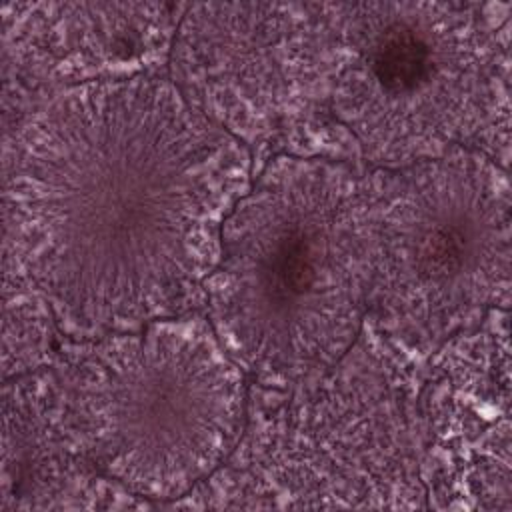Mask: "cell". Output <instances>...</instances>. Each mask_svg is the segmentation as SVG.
<instances>
[{
	"mask_svg": "<svg viewBox=\"0 0 512 512\" xmlns=\"http://www.w3.org/2000/svg\"><path fill=\"white\" fill-rule=\"evenodd\" d=\"M56 50L80 54L92 66L156 50L168 36V16L158 4H52Z\"/></svg>",
	"mask_w": 512,
	"mask_h": 512,
	"instance_id": "cell-8",
	"label": "cell"
},
{
	"mask_svg": "<svg viewBox=\"0 0 512 512\" xmlns=\"http://www.w3.org/2000/svg\"><path fill=\"white\" fill-rule=\"evenodd\" d=\"M290 4H196L172 44L176 88L230 134L276 122L314 64V24Z\"/></svg>",
	"mask_w": 512,
	"mask_h": 512,
	"instance_id": "cell-6",
	"label": "cell"
},
{
	"mask_svg": "<svg viewBox=\"0 0 512 512\" xmlns=\"http://www.w3.org/2000/svg\"><path fill=\"white\" fill-rule=\"evenodd\" d=\"M324 384L286 414L274 448L262 452L272 482L306 506H316L322 480L336 482L334 506H360L358 498L364 506H396L394 498L412 496L404 424L388 388L348 370Z\"/></svg>",
	"mask_w": 512,
	"mask_h": 512,
	"instance_id": "cell-7",
	"label": "cell"
},
{
	"mask_svg": "<svg viewBox=\"0 0 512 512\" xmlns=\"http://www.w3.org/2000/svg\"><path fill=\"white\" fill-rule=\"evenodd\" d=\"M378 190L346 164L274 158L220 232L204 288L236 362L278 380L334 368L370 302Z\"/></svg>",
	"mask_w": 512,
	"mask_h": 512,
	"instance_id": "cell-2",
	"label": "cell"
},
{
	"mask_svg": "<svg viewBox=\"0 0 512 512\" xmlns=\"http://www.w3.org/2000/svg\"><path fill=\"white\" fill-rule=\"evenodd\" d=\"M370 298L400 332L442 340L510 298V186L476 152L410 166L380 194Z\"/></svg>",
	"mask_w": 512,
	"mask_h": 512,
	"instance_id": "cell-5",
	"label": "cell"
},
{
	"mask_svg": "<svg viewBox=\"0 0 512 512\" xmlns=\"http://www.w3.org/2000/svg\"><path fill=\"white\" fill-rule=\"evenodd\" d=\"M248 190L240 138L172 82L90 80L24 128L6 200L16 258L86 330L160 320L204 286Z\"/></svg>",
	"mask_w": 512,
	"mask_h": 512,
	"instance_id": "cell-1",
	"label": "cell"
},
{
	"mask_svg": "<svg viewBox=\"0 0 512 512\" xmlns=\"http://www.w3.org/2000/svg\"><path fill=\"white\" fill-rule=\"evenodd\" d=\"M332 112L366 158L414 166L496 126L508 134V22L478 4L330 6Z\"/></svg>",
	"mask_w": 512,
	"mask_h": 512,
	"instance_id": "cell-3",
	"label": "cell"
},
{
	"mask_svg": "<svg viewBox=\"0 0 512 512\" xmlns=\"http://www.w3.org/2000/svg\"><path fill=\"white\" fill-rule=\"evenodd\" d=\"M238 362L200 320H152L84 362L68 418L112 480L148 498H176L216 470L238 440Z\"/></svg>",
	"mask_w": 512,
	"mask_h": 512,
	"instance_id": "cell-4",
	"label": "cell"
}]
</instances>
